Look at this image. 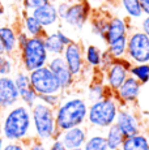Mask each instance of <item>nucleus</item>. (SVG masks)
Here are the masks:
<instances>
[{
	"instance_id": "nucleus-11",
	"label": "nucleus",
	"mask_w": 149,
	"mask_h": 150,
	"mask_svg": "<svg viewBox=\"0 0 149 150\" xmlns=\"http://www.w3.org/2000/svg\"><path fill=\"white\" fill-rule=\"evenodd\" d=\"M47 67L55 74L60 88H62V93H67V91H70L74 86V83H76V77L72 74L70 68L67 67V64H65L62 55L50 56Z\"/></svg>"
},
{
	"instance_id": "nucleus-10",
	"label": "nucleus",
	"mask_w": 149,
	"mask_h": 150,
	"mask_svg": "<svg viewBox=\"0 0 149 150\" xmlns=\"http://www.w3.org/2000/svg\"><path fill=\"white\" fill-rule=\"evenodd\" d=\"M67 67L72 72V74L76 79H80L84 76L87 71V64L84 59V46L77 41H72L70 45L65 46L64 51L62 54Z\"/></svg>"
},
{
	"instance_id": "nucleus-9",
	"label": "nucleus",
	"mask_w": 149,
	"mask_h": 150,
	"mask_svg": "<svg viewBox=\"0 0 149 150\" xmlns=\"http://www.w3.org/2000/svg\"><path fill=\"white\" fill-rule=\"evenodd\" d=\"M131 65L132 63L127 57L115 59V62L104 72V81L113 93H115L122 86V83L126 81V79L130 76Z\"/></svg>"
},
{
	"instance_id": "nucleus-20",
	"label": "nucleus",
	"mask_w": 149,
	"mask_h": 150,
	"mask_svg": "<svg viewBox=\"0 0 149 150\" xmlns=\"http://www.w3.org/2000/svg\"><path fill=\"white\" fill-rule=\"evenodd\" d=\"M109 18H110V14L104 13L101 11L93 9V13H92V17L89 20L92 33L96 37H99L102 41L105 39V34H106V30H107Z\"/></svg>"
},
{
	"instance_id": "nucleus-44",
	"label": "nucleus",
	"mask_w": 149,
	"mask_h": 150,
	"mask_svg": "<svg viewBox=\"0 0 149 150\" xmlns=\"http://www.w3.org/2000/svg\"><path fill=\"white\" fill-rule=\"evenodd\" d=\"M88 1L90 3L93 8H99V7H101V5L106 1V0H88Z\"/></svg>"
},
{
	"instance_id": "nucleus-31",
	"label": "nucleus",
	"mask_w": 149,
	"mask_h": 150,
	"mask_svg": "<svg viewBox=\"0 0 149 150\" xmlns=\"http://www.w3.org/2000/svg\"><path fill=\"white\" fill-rule=\"evenodd\" d=\"M20 102L24 103L25 106H28L29 108H31L37 102H38V94L35 93L31 86L24 89V90H20Z\"/></svg>"
},
{
	"instance_id": "nucleus-46",
	"label": "nucleus",
	"mask_w": 149,
	"mask_h": 150,
	"mask_svg": "<svg viewBox=\"0 0 149 150\" xmlns=\"http://www.w3.org/2000/svg\"><path fill=\"white\" fill-rule=\"evenodd\" d=\"M5 142H7V141L4 140V137H3L1 134H0V150H3V148H4V145H5Z\"/></svg>"
},
{
	"instance_id": "nucleus-40",
	"label": "nucleus",
	"mask_w": 149,
	"mask_h": 150,
	"mask_svg": "<svg viewBox=\"0 0 149 150\" xmlns=\"http://www.w3.org/2000/svg\"><path fill=\"white\" fill-rule=\"evenodd\" d=\"M56 34H58V37H59V39H60V41H62L63 42V45H64V46H67V45H70V43L71 42H72L73 41V39L72 38H71V37L70 35H68V34L67 33H65V31L64 30H62V29H56Z\"/></svg>"
},
{
	"instance_id": "nucleus-15",
	"label": "nucleus",
	"mask_w": 149,
	"mask_h": 150,
	"mask_svg": "<svg viewBox=\"0 0 149 150\" xmlns=\"http://www.w3.org/2000/svg\"><path fill=\"white\" fill-rule=\"evenodd\" d=\"M131 30H132V28H131V20H128L127 17L110 16L104 42L107 45V43L114 42L119 38H123V37H128Z\"/></svg>"
},
{
	"instance_id": "nucleus-25",
	"label": "nucleus",
	"mask_w": 149,
	"mask_h": 150,
	"mask_svg": "<svg viewBox=\"0 0 149 150\" xmlns=\"http://www.w3.org/2000/svg\"><path fill=\"white\" fill-rule=\"evenodd\" d=\"M43 42L46 46V50L50 56H58L62 55L64 51L65 46L63 45V42L59 39L56 31H47L46 35L43 37Z\"/></svg>"
},
{
	"instance_id": "nucleus-48",
	"label": "nucleus",
	"mask_w": 149,
	"mask_h": 150,
	"mask_svg": "<svg viewBox=\"0 0 149 150\" xmlns=\"http://www.w3.org/2000/svg\"><path fill=\"white\" fill-rule=\"evenodd\" d=\"M68 150H82V148H80V149H68Z\"/></svg>"
},
{
	"instance_id": "nucleus-30",
	"label": "nucleus",
	"mask_w": 149,
	"mask_h": 150,
	"mask_svg": "<svg viewBox=\"0 0 149 150\" xmlns=\"http://www.w3.org/2000/svg\"><path fill=\"white\" fill-rule=\"evenodd\" d=\"M15 56L7 54L0 55V76H12L15 73Z\"/></svg>"
},
{
	"instance_id": "nucleus-4",
	"label": "nucleus",
	"mask_w": 149,
	"mask_h": 150,
	"mask_svg": "<svg viewBox=\"0 0 149 150\" xmlns=\"http://www.w3.org/2000/svg\"><path fill=\"white\" fill-rule=\"evenodd\" d=\"M119 108L120 105L114 96H107L96 102H90L87 122L93 128L106 129L115 123Z\"/></svg>"
},
{
	"instance_id": "nucleus-32",
	"label": "nucleus",
	"mask_w": 149,
	"mask_h": 150,
	"mask_svg": "<svg viewBox=\"0 0 149 150\" xmlns=\"http://www.w3.org/2000/svg\"><path fill=\"white\" fill-rule=\"evenodd\" d=\"M13 80H15V83H16L17 90L18 91L31 86L30 85V79H29V72L24 71V69L17 71L15 73V76H13Z\"/></svg>"
},
{
	"instance_id": "nucleus-12",
	"label": "nucleus",
	"mask_w": 149,
	"mask_h": 150,
	"mask_svg": "<svg viewBox=\"0 0 149 150\" xmlns=\"http://www.w3.org/2000/svg\"><path fill=\"white\" fill-rule=\"evenodd\" d=\"M115 124L122 131L124 137L133 136L141 132V123L136 112L131 108V106H120L118 115H116Z\"/></svg>"
},
{
	"instance_id": "nucleus-17",
	"label": "nucleus",
	"mask_w": 149,
	"mask_h": 150,
	"mask_svg": "<svg viewBox=\"0 0 149 150\" xmlns=\"http://www.w3.org/2000/svg\"><path fill=\"white\" fill-rule=\"evenodd\" d=\"M31 14L38 20L39 24H41L46 30L50 28L56 26L60 21L58 11H56V5L54 4V3H51L50 0H48L46 4L42 5V7H39V8H37L35 11H33Z\"/></svg>"
},
{
	"instance_id": "nucleus-3",
	"label": "nucleus",
	"mask_w": 149,
	"mask_h": 150,
	"mask_svg": "<svg viewBox=\"0 0 149 150\" xmlns=\"http://www.w3.org/2000/svg\"><path fill=\"white\" fill-rule=\"evenodd\" d=\"M30 111L34 137L45 142H50L51 140L60 136V131L56 127L55 120V108L38 100L30 108Z\"/></svg>"
},
{
	"instance_id": "nucleus-41",
	"label": "nucleus",
	"mask_w": 149,
	"mask_h": 150,
	"mask_svg": "<svg viewBox=\"0 0 149 150\" xmlns=\"http://www.w3.org/2000/svg\"><path fill=\"white\" fill-rule=\"evenodd\" d=\"M70 3L71 1H62V3H59V4L56 5V11H58V14H59L60 20L64 17V14H65V12H67L68 7H70Z\"/></svg>"
},
{
	"instance_id": "nucleus-6",
	"label": "nucleus",
	"mask_w": 149,
	"mask_h": 150,
	"mask_svg": "<svg viewBox=\"0 0 149 150\" xmlns=\"http://www.w3.org/2000/svg\"><path fill=\"white\" fill-rule=\"evenodd\" d=\"M126 57L132 64L149 63V35L140 29H132L127 37Z\"/></svg>"
},
{
	"instance_id": "nucleus-34",
	"label": "nucleus",
	"mask_w": 149,
	"mask_h": 150,
	"mask_svg": "<svg viewBox=\"0 0 149 150\" xmlns=\"http://www.w3.org/2000/svg\"><path fill=\"white\" fill-rule=\"evenodd\" d=\"M47 1L48 0H21V4H22V9L31 13L33 11L42 7V5L46 4Z\"/></svg>"
},
{
	"instance_id": "nucleus-35",
	"label": "nucleus",
	"mask_w": 149,
	"mask_h": 150,
	"mask_svg": "<svg viewBox=\"0 0 149 150\" xmlns=\"http://www.w3.org/2000/svg\"><path fill=\"white\" fill-rule=\"evenodd\" d=\"M25 145H26V150H47L45 141H41L35 137H31L29 141L25 142Z\"/></svg>"
},
{
	"instance_id": "nucleus-1",
	"label": "nucleus",
	"mask_w": 149,
	"mask_h": 150,
	"mask_svg": "<svg viewBox=\"0 0 149 150\" xmlns=\"http://www.w3.org/2000/svg\"><path fill=\"white\" fill-rule=\"evenodd\" d=\"M0 134L5 141L26 142L33 136L31 111L24 103L0 111Z\"/></svg>"
},
{
	"instance_id": "nucleus-21",
	"label": "nucleus",
	"mask_w": 149,
	"mask_h": 150,
	"mask_svg": "<svg viewBox=\"0 0 149 150\" xmlns=\"http://www.w3.org/2000/svg\"><path fill=\"white\" fill-rule=\"evenodd\" d=\"M107 96H114V93L107 88L104 79L92 80V82L89 83V86H88V93H87L88 100H89V102H96V100H99Z\"/></svg>"
},
{
	"instance_id": "nucleus-13",
	"label": "nucleus",
	"mask_w": 149,
	"mask_h": 150,
	"mask_svg": "<svg viewBox=\"0 0 149 150\" xmlns=\"http://www.w3.org/2000/svg\"><path fill=\"white\" fill-rule=\"evenodd\" d=\"M17 103H20V93L13 76H0V111H5Z\"/></svg>"
},
{
	"instance_id": "nucleus-37",
	"label": "nucleus",
	"mask_w": 149,
	"mask_h": 150,
	"mask_svg": "<svg viewBox=\"0 0 149 150\" xmlns=\"http://www.w3.org/2000/svg\"><path fill=\"white\" fill-rule=\"evenodd\" d=\"M3 150H26L25 142H13V141H7Z\"/></svg>"
},
{
	"instance_id": "nucleus-38",
	"label": "nucleus",
	"mask_w": 149,
	"mask_h": 150,
	"mask_svg": "<svg viewBox=\"0 0 149 150\" xmlns=\"http://www.w3.org/2000/svg\"><path fill=\"white\" fill-rule=\"evenodd\" d=\"M47 150H67V148H65V145L63 144V141L60 140L59 137H56L50 141V145H48Z\"/></svg>"
},
{
	"instance_id": "nucleus-45",
	"label": "nucleus",
	"mask_w": 149,
	"mask_h": 150,
	"mask_svg": "<svg viewBox=\"0 0 149 150\" xmlns=\"http://www.w3.org/2000/svg\"><path fill=\"white\" fill-rule=\"evenodd\" d=\"M5 13V8H4V4H3V1L0 0V20H1V17L4 16Z\"/></svg>"
},
{
	"instance_id": "nucleus-43",
	"label": "nucleus",
	"mask_w": 149,
	"mask_h": 150,
	"mask_svg": "<svg viewBox=\"0 0 149 150\" xmlns=\"http://www.w3.org/2000/svg\"><path fill=\"white\" fill-rule=\"evenodd\" d=\"M140 4H141V8H143L144 14L149 16V0H140Z\"/></svg>"
},
{
	"instance_id": "nucleus-33",
	"label": "nucleus",
	"mask_w": 149,
	"mask_h": 150,
	"mask_svg": "<svg viewBox=\"0 0 149 150\" xmlns=\"http://www.w3.org/2000/svg\"><path fill=\"white\" fill-rule=\"evenodd\" d=\"M63 98V93H55V94H42L38 96V100L45 105L50 106L53 108H56Z\"/></svg>"
},
{
	"instance_id": "nucleus-19",
	"label": "nucleus",
	"mask_w": 149,
	"mask_h": 150,
	"mask_svg": "<svg viewBox=\"0 0 149 150\" xmlns=\"http://www.w3.org/2000/svg\"><path fill=\"white\" fill-rule=\"evenodd\" d=\"M21 29L29 37H43L46 35L47 30L39 24V21L31 13L22 9V18H21Z\"/></svg>"
},
{
	"instance_id": "nucleus-42",
	"label": "nucleus",
	"mask_w": 149,
	"mask_h": 150,
	"mask_svg": "<svg viewBox=\"0 0 149 150\" xmlns=\"http://www.w3.org/2000/svg\"><path fill=\"white\" fill-rule=\"evenodd\" d=\"M139 29L141 31H144L147 35H149V16L144 14L141 20H140V24H139Z\"/></svg>"
},
{
	"instance_id": "nucleus-27",
	"label": "nucleus",
	"mask_w": 149,
	"mask_h": 150,
	"mask_svg": "<svg viewBox=\"0 0 149 150\" xmlns=\"http://www.w3.org/2000/svg\"><path fill=\"white\" fill-rule=\"evenodd\" d=\"M82 150H109L105 134L98 132V133L88 136L84 146H82Z\"/></svg>"
},
{
	"instance_id": "nucleus-26",
	"label": "nucleus",
	"mask_w": 149,
	"mask_h": 150,
	"mask_svg": "<svg viewBox=\"0 0 149 150\" xmlns=\"http://www.w3.org/2000/svg\"><path fill=\"white\" fill-rule=\"evenodd\" d=\"M105 131H106L105 137H106V142H107L109 150H120L123 140H124V134H123L122 131L118 128V125L114 123L113 125L106 128Z\"/></svg>"
},
{
	"instance_id": "nucleus-16",
	"label": "nucleus",
	"mask_w": 149,
	"mask_h": 150,
	"mask_svg": "<svg viewBox=\"0 0 149 150\" xmlns=\"http://www.w3.org/2000/svg\"><path fill=\"white\" fill-rule=\"evenodd\" d=\"M59 138L63 141L65 148L68 149H80L84 146L88 138V131L84 125L73 127V128L65 129L60 132Z\"/></svg>"
},
{
	"instance_id": "nucleus-39",
	"label": "nucleus",
	"mask_w": 149,
	"mask_h": 150,
	"mask_svg": "<svg viewBox=\"0 0 149 150\" xmlns=\"http://www.w3.org/2000/svg\"><path fill=\"white\" fill-rule=\"evenodd\" d=\"M29 38H30V37L28 35V34L25 33L22 29H18V30H17V46H18V50L28 42V39H29Z\"/></svg>"
},
{
	"instance_id": "nucleus-14",
	"label": "nucleus",
	"mask_w": 149,
	"mask_h": 150,
	"mask_svg": "<svg viewBox=\"0 0 149 150\" xmlns=\"http://www.w3.org/2000/svg\"><path fill=\"white\" fill-rule=\"evenodd\" d=\"M141 91V83L135 80L132 76H128L122 86L114 93V97L120 106H132L137 102Z\"/></svg>"
},
{
	"instance_id": "nucleus-2",
	"label": "nucleus",
	"mask_w": 149,
	"mask_h": 150,
	"mask_svg": "<svg viewBox=\"0 0 149 150\" xmlns=\"http://www.w3.org/2000/svg\"><path fill=\"white\" fill-rule=\"evenodd\" d=\"M89 103L87 99L79 96H64L55 108L56 127L60 132L73 127L84 125L88 117Z\"/></svg>"
},
{
	"instance_id": "nucleus-24",
	"label": "nucleus",
	"mask_w": 149,
	"mask_h": 150,
	"mask_svg": "<svg viewBox=\"0 0 149 150\" xmlns=\"http://www.w3.org/2000/svg\"><path fill=\"white\" fill-rule=\"evenodd\" d=\"M102 51L104 50H101L96 45H88L87 47H84V59L88 68L93 71L99 69L102 62Z\"/></svg>"
},
{
	"instance_id": "nucleus-28",
	"label": "nucleus",
	"mask_w": 149,
	"mask_h": 150,
	"mask_svg": "<svg viewBox=\"0 0 149 150\" xmlns=\"http://www.w3.org/2000/svg\"><path fill=\"white\" fill-rule=\"evenodd\" d=\"M106 50L113 55L115 59H123L127 54V37L119 38L114 42L106 45Z\"/></svg>"
},
{
	"instance_id": "nucleus-8",
	"label": "nucleus",
	"mask_w": 149,
	"mask_h": 150,
	"mask_svg": "<svg viewBox=\"0 0 149 150\" xmlns=\"http://www.w3.org/2000/svg\"><path fill=\"white\" fill-rule=\"evenodd\" d=\"M93 9L94 8L88 0H73L70 3L67 12L60 21L74 30H81L89 22Z\"/></svg>"
},
{
	"instance_id": "nucleus-5",
	"label": "nucleus",
	"mask_w": 149,
	"mask_h": 150,
	"mask_svg": "<svg viewBox=\"0 0 149 150\" xmlns=\"http://www.w3.org/2000/svg\"><path fill=\"white\" fill-rule=\"evenodd\" d=\"M17 55L21 68L26 72L45 67L50 59L42 37H30L28 42L18 50Z\"/></svg>"
},
{
	"instance_id": "nucleus-47",
	"label": "nucleus",
	"mask_w": 149,
	"mask_h": 150,
	"mask_svg": "<svg viewBox=\"0 0 149 150\" xmlns=\"http://www.w3.org/2000/svg\"><path fill=\"white\" fill-rule=\"evenodd\" d=\"M5 54V50H4V46H3V42L0 39V55H4Z\"/></svg>"
},
{
	"instance_id": "nucleus-18",
	"label": "nucleus",
	"mask_w": 149,
	"mask_h": 150,
	"mask_svg": "<svg viewBox=\"0 0 149 150\" xmlns=\"http://www.w3.org/2000/svg\"><path fill=\"white\" fill-rule=\"evenodd\" d=\"M0 39L7 55L15 56L18 52L17 46V29L12 25H0Z\"/></svg>"
},
{
	"instance_id": "nucleus-36",
	"label": "nucleus",
	"mask_w": 149,
	"mask_h": 150,
	"mask_svg": "<svg viewBox=\"0 0 149 150\" xmlns=\"http://www.w3.org/2000/svg\"><path fill=\"white\" fill-rule=\"evenodd\" d=\"M115 62V57L113 56L107 50H104L102 51V62H101V67H99V71L101 72H105L106 69L110 67L113 63Z\"/></svg>"
},
{
	"instance_id": "nucleus-23",
	"label": "nucleus",
	"mask_w": 149,
	"mask_h": 150,
	"mask_svg": "<svg viewBox=\"0 0 149 150\" xmlns=\"http://www.w3.org/2000/svg\"><path fill=\"white\" fill-rule=\"evenodd\" d=\"M126 17L131 21H140L144 17L140 0H119Z\"/></svg>"
},
{
	"instance_id": "nucleus-7",
	"label": "nucleus",
	"mask_w": 149,
	"mask_h": 150,
	"mask_svg": "<svg viewBox=\"0 0 149 150\" xmlns=\"http://www.w3.org/2000/svg\"><path fill=\"white\" fill-rule=\"evenodd\" d=\"M29 79L31 88L35 90L38 96L62 93V88H60L55 74L47 65L29 72Z\"/></svg>"
},
{
	"instance_id": "nucleus-22",
	"label": "nucleus",
	"mask_w": 149,
	"mask_h": 150,
	"mask_svg": "<svg viewBox=\"0 0 149 150\" xmlns=\"http://www.w3.org/2000/svg\"><path fill=\"white\" fill-rule=\"evenodd\" d=\"M120 150H149V136L140 132L133 136L124 137Z\"/></svg>"
},
{
	"instance_id": "nucleus-29",
	"label": "nucleus",
	"mask_w": 149,
	"mask_h": 150,
	"mask_svg": "<svg viewBox=\"0 0 149 150\" xmlns=\"http://www.w3.org/2000/svg\"><path fill=\"white\" fill-rule=\"evenodd\" d=\"M130 76L137 80L141 85L149 82V63H140L132 64L130 67Z\"/></svg>"
}]
</instances>
